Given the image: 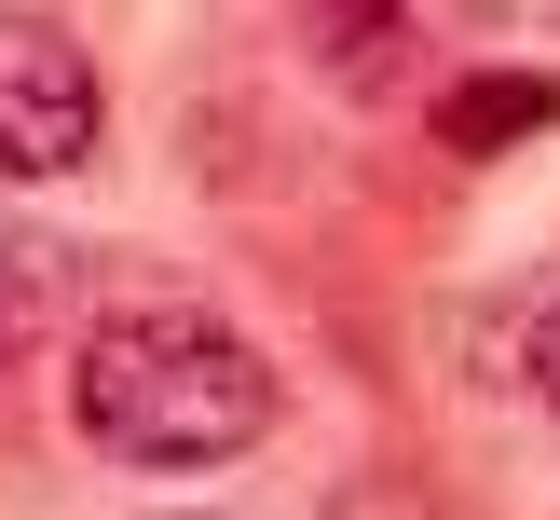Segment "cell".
I'll list each match as a JSON object with an SVG mask.
<instances>
[{
  "label": "cell",
  "mask_w": 560,
  "mask_h": 520,
  "mask_svg": "<svg viewBox=\"0 0 560 520\" xmlns=\"http://www.w3.org/2000/svg\"><path fill=\"white\" fill-rule=\"evenodd\" d=\"M69 425L109 465H233L273 425V356L206 301H124L69 356Z\"/></svg>",
  "instance_id": "6da1fadb"
},
{
  "label": "cell",
  "mask_w": 560,
  "mask_h": 520,
  "mask_svg": "<svg viewBox=\"0 0 560 520\" xmlns=\"http://www.w3.org/2000/svg\"><path fill=\"white\" fill-rule=\"evenodd\" d=\"M96 151V55L55 14H0V192L69 178Z\"/></svg>",
  "instance_id": "7a4b0ae2"
},
{
  "label": "cell",
  "mask_w": 560,
  "mask_h": 520,
  "mask_svg": "<svg viewBox=\"0 0 560 520\" xmlns=\"http://www.w3.org/2000/svg\"><path fill=\"white\" fill-rule=\"evenodd\" d=\"M55 315H69V246L27 233V219H0V370H14L27 343H55Z\"/></svg>",
  "instance_id": "3957f363"
},
{
  "label": "cell",
  "mask_w": 560,
  "mask_h": 520,
  "mask_svg": "<svg viewBox=\"0 0 560 520\" xmlns=\"http://www.w3.org/2000/svg\"><path fill=\"white\" fill-rule=\"evenodd\" d=\"M547 82H452V96H438V137H452V151H479V137H534L547 124Z\"/></svg>",
  "instance_id": "277c9868"
},
{
  "label": "cell",
  "mask_w": 560,
  "mask_h": 520,
  "mask_svg": "<svg viewBox=\"0 0 560 520\" xmlns=\"http://www.w3.org/2000/svg\"><path fill=\"white\" fill-rule=\"evenodd\" d=\"M301 42H315L328 69H383V55H397V0H301Z\"/></svg>",
  "instance_id": "5b68a950"
},
{
  "label": "cell",
  "mask_w": 560,
  "mask_h": 520,
  "mask_svg": "<svg viewBox=\"0 0 560 520\" xmlns=\"http://www.w3.org/2000/svg\"><path fill=\"white\" fill-rule=\"evenodd\" d=\"M465 27H506V42H560V0H465Z\"/></svg>",
  "instance_id": "8992f818"
},
{
  "label": "cell",
  "mask_w": 560,
  "mask_h": 520,
  "mask_svg": "<svg viewBox=\"0 0 560 520\" xmlns=\"http://www.w3.org/2000/svg\"><path fill=\"white\" fill-rule=\"evenodd\" d=\"M520 370H534V397L560 411V301H547V315H534V343H520Z\"/></svg>",
  "instance_id": "52a82bcc"
},
{
  "label": "cell",
  "mask_w": 560,
  "mask_h": 520,
  "mask_svg": "<svg viewBox=\"0 0 560 520\" xmlns=\"http://www.w3.org/2000/svg\"><path fill=\"white\" fill-rule=\"evenodd\" d=\"M342 520H438V507H410V493H355Z\"/></svg>",
  "instance_id": "ba28073f"
},
{
  "label": "cell",
  "mask_w": 560,
  "mask_h": 520,
  "mask_svg": "<svg viewBox=\"0 0 560 520\" xmlns=\"http://www.w3.org/2000/svg\"><path fill=\"white\" fill-rule=\"evenodd\" d=\"M164 520H206V507H164Z\"/></svg>",
  "instance_id": "9c48e42d"
}]
</instances>
